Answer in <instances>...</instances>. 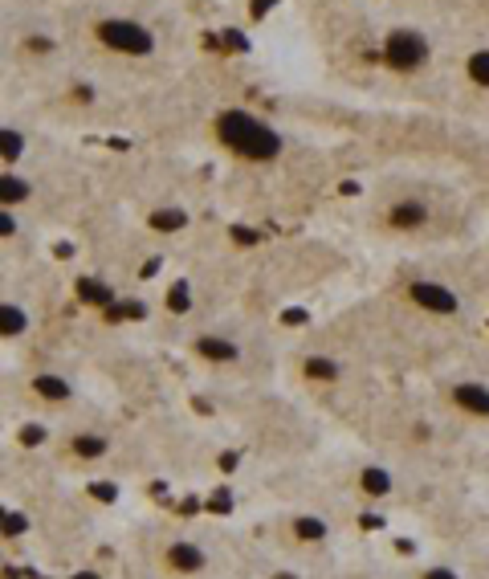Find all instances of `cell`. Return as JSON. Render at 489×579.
<instances>
[{"label": "cell", "instance_id": "obj_1", "mask_svg": "<svg viewBox=\"0 0 489 579\" xmlns=\"http://www.w3.org/2000/svg\"><path fill=\"white\" fill-rule=\"evenodd\" d=\"M216 139L249 163H270V159L281 155V135L249 111H220L216 115Z\"/></svg>", "mask_w": 489, "mask_h": 579}, {"label": "cell", "instance_id": "obj_2", "mask_svg": "<svg viewBox=\"0 0 489 579\" xmlns=\"http://www.w3.org/2000/svg\"><path fill=\"white\" fill-rule=\"evenodd\" d=\"M94 33H98V41H102L106 49L126 54V58H147L155 49L151 29L139 25V21H131V17H106V21L94 25Z\"/></svg>", "mask_w": 489, "mask_h": 579}, {"label": "cell", "instance_id": "obj_3", "mask_svg": "<svg viewBox=\"0 0 489 579\" xmlns=\"http://www.w3.org/2000/svg\"><path fill=\"white\" fill-rule=\"evenodd\" d=\"M428 58H432V49H428V37L420 29H392L383 41V61L396 74H416L428 65Z\"/></svg>", "mask_w": 489, "mask_h": 579}, {"label": "cell", "instance_id": "obj_4", "mask_svg": "<svg viewBox=\"0 0 489 579\" xmlns=\"http://www.w3.org/2000/svg\"><path fill=\"white\" fill-rule=\"evenodd\" d=\"M408 298L420 306V310H428V314H457L461 310L457 290H449L445 282H428V277L408 282Z\"/></svg>", "mask_w": 489, "mask_h": 579}, {"label": "cell", "instance_id": "obj_5", "mask_svg": "<svg viewBox=\"0 0 489 579\" xmlns=\"http://www.w3.org/2000/svg\"><path fill=\"white\" fill-rule=\"evenodd\" d=\"M428 204L424 200H416V196H404V200H396L392 209H388V229H396V233H416V229H424L428 225Z\"/></svg>", "mask_w": 489, "mask_h": 579}, {"label": "cell", "instance_id": "obj_6", "mask_svg": "<svg viewBox=\"0 0 489 579\" xmlns=\"http://www.w3.org/2000/svg\"><path fill=\"white\" fill-rule=\"evenodd\" d=\"M453 404H457L465 416H473V421H489V388L477 384V380L453 384Z\"/></svg>", "mask_w": 489, "mask_h": 579}, {"label": "cell", "instance_id": "obj_7", "mask_svg": "<svg viewBox=\"0 0 489 579\" xmlns=\"http://www.w3.org/2000/svg\"><path fill=\"white\" fill-rule=\"evenodd\" d=\"M196 355H200L204 364H237V359H241V347H237L233 339L204 335V339H196Z\"/></svg>", "mask_w": 489, "mask_h": 579}, {"label": "cell", "instance_id": "obj_8", "mask_svg": "<svg viewBox=\"0 0 489 579\" xmlns=\"http://www.w3.org/2000/svg\"><path fill=\"white\" fill-rule=\"evenodd\" d=\"M204 551L196 547V543H172L167 547V567L172 571H180V576H196V571H204Z\"/></svg>", "mask_w": 489, "mask_h": 579}, {"label": "cell", "instance_id": "obj_9", "mask_svg": "<svg viewBox=\"0 0 489 579\" xmlns=\"http://www.w3.org/2000/svg\"><path fill=\"white\" fill-rule=\"evenodd\" d=\"M69 453L82 457V461H98V457L110 453V441H106L102 432H78V437L69 441Z\"/></svg>", "mask_w": 489, "mask_h": 579}, {"label": "cell", "instance_id": "obj_10", "mask_svg": "<svg viewBox=\"0 0 489 579\" xmlns=\"http://www.w3.org/2000/svg\"><path fill=\"white\" fill-rule=\"evenodd\" d=\"M302 375L306 380H318V384H335L338 375H342V367H338L331 355H310L302 364Z\"/></svg>", "mask_w": 489, "mask_h": 579}, {"label": "cell", "instance_id": "obj_11", "mask_svg": "<svg viewBox=\"0 0 489 579\" xmlns=\"http://www.w3.org/2000/svg\"><path fill=\"white\" fill-rule=\"evenodd\" d=\"M33 392H37L41 400H53V404H61V400L74 396L69 380H61V375H37V380H33Z\"/></svg>", "mask_w": 489, "mask_h": 579}, {"label": "cell", "instance_id": "obj_12", "mask_svg": "<svg viewBox=\"0 0 489 579\" xmlns=\"http://www.w3.org/2000/svg\"><path fill=\"white\" fill-rule=\"evenodd\" d=\"M294 535H298L302 543H322V539L331 535V526L318 519V514H298V519H294Z\"/></svg>", "mask_w": 489, "mask_h": 579}, {"label": "cell", "instance_id": "obj_13", "mask_svg": "<svg viewBox=\"0 0 489 579\" xmlns=\"http://www.w3.org/2000/svg\"><path fill=\"white\" fill-rule=\"evenodd\" d=\"M78 298L90 306H110L115 302V290H106L98 277H78Z\"/></svg>", "mask_w": 489, "mask_h": 579}, {"label": "cell", "instance_id": "obj_14", "mask_svg": "<svg viewBox=\"0 0 489 579\" xmlns=\"http://www.w3.org/2000/svg\"><path fill=\"white\" fill-rule=\"evenodd\" d=\"M359 489H363V494H371V498H383V494H392V473L371 465V469H363V473H359Z\"/></svg>", "mask_w": 489, "mask_h": 579}, {"label": "cell", "instance_id": "obj_15", "mask_svg": "<svg viewBox=\"0 0 489 579\" xmlns=\"http://www.w3.org/2000/svg\"><path fill=\"white\" fill-rule=\"evenodd\" d=\"M147 225H151L155 233H176V229L188 225V213H183V209H155V213L147 216Z\"/></svg>", "mask_w": 489, "mask_h": 579}, {"label": "cell", "instance_id": "obj_16", "mask_svg": "<svg viewBox=\"0 0 489 579\" xmlns=\"http://www.w3.org/2000/svg\"><path fill=\"white\" fill-rule=\"evenodd\" d=\"M25 327H29V318H25V310L21 306H0V335L13 339V335H25Z\"/></svg>", "mask_w": 489, "mask_h": 579}, {"label": "cell", "instance_id": "obj_17", "mask_svg": "<svg viewBox=\"0 0 489 579\" xmlns=\"http://www.w3.org/2000/svg\"><path fill=\"white\" fill-rule=\"evenodd\" d=\"M465 74H469L477 86H486V90H489V49L469 54V61H465Z\"/></svg>", "mask_w": 489, "mask_h": 579}, {"label": "cell", "instance_id": "obj_18", "mask_svg": "<svg viewBox=\"0 0 489 579\" xmlns=\"http://www.w3.org/2000/svg\"><path fill=\"white\" fill-rule=\"evenodd\" d=\"M0 192H4V204H21V200L29 196V184H25V180H13V176H4V180H0Z\"/></svg>", "mask_w": 489, "mask_h": 579}, {"label": "cell", "instance_id": "obj_19", "mask_svg": "<svg viewBox=\"0 0 489 579\" xmlns=\"http://www.w3.org/2000/svg\"><path fill=\"white\" fill-rule=\"evenodd\" d=\"M25 530H29V522H25L21 510H8V514H4V535H8V539H13V535H25Z\"/></svg>", "mask_w": 489, "mask_h": 579}, {"label": "cell", "instance_id": "obj_20", "mask_svg": "<svg viewBox=\"0 0 489 579\" xmlns=\"http://www.w3.org/2000/svg\"><path fill=\"white\" fill-rule=\"evenodd\" d=\"M167 306H172V310H176V314H183V310H188V306H192V298H188V286H172V294H167Z\"/></svg>", "mask_w": 489, "mask_h": 579}, {"label": "cell", "instance_id": "obj_21", "mask_svg": "<svg viewBox=\"0 0 489 579\" xmlns=\"http://www.w3.org/2000/svg\"><path fill=\"white\" fill-rule=\"evenodd\" d=\"M21 147H25V139H21L13 127H4V159H17V155H21Z\"/></svg>", "mask_w": 489, "mask_h": 579}, {"label": "cell", "instance_id": "obj_22", "mask_svg": "<svg viewBox=\"0 0 489 579\" xmlns=\"http://www.w3.org/2000/svg\"><path fill=\"white\" fill-rule=\"evenodd\" d=\"M21 441H25V445H41V441H45V428L29 425V428H25V432H21Z\"/></svg>", "mask_w": 489, "mask_h": 579}, {"label": "cell", "instance_id": "obj_23", "mask_svg": "<svg viewBox=\"0 0 489 579\" xmlns=\"http://www.w3.org/2000/svg\"><path fill=\"white\" fill-rule=\"evenodd\" d=\"M420 579H461V576H457V571H449V567H428Z\"/></svg>", "mask_w": 489, "mask_h": 579}, {"label": "cell", "instance_id": "obj_24", "mask_svg": "<svg viewBox=\"0 0 489 579\" xmlns=\"http://www.w3.org/2000/svg\"><path fill=\"white\" fill-rule=\"evenodd\" d=\"M13 229H17V225H13V216L4 213V216H0V233H4V237H13Z\"/></svg>", "mask_w": 489, "mask_h": 579}, {"label": "cell", "instance_id": "obj_25", "mask_svg": "<svg viewBox=\"0 0 489 579\" xmlns=\"http://www.w3.org/2000/svg\"><path fill=\"white\" fill-rule=\"evenodd\" d=\"M274 579H298V576H290V571H281V576H274Z\"/></svg>", "mask_w": 489, "mask_h": 579}]
</instances>
